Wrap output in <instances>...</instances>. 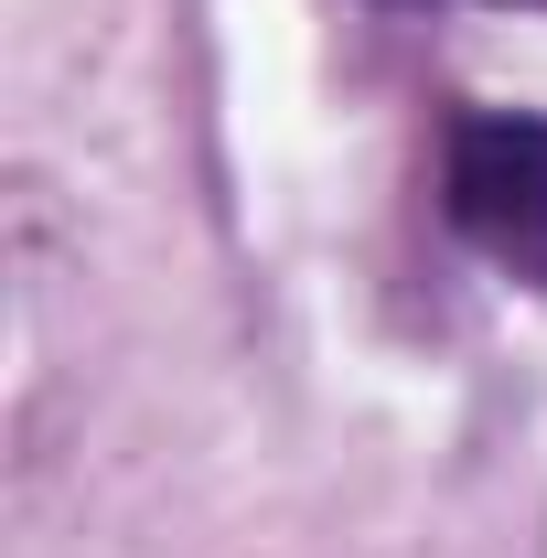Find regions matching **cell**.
I'll list each match as a JSON object with an SVG mask.
<instances>
[{
	"instance_id": "6da1fadb",
	"label": "cell",
	"mask_w": 547,
	"mask_h": 558,
	"mask_svg": "<svg viewBox=\"0 0 547 558\" xmlns=\"http://www.w3.org/2000/svg\"><path fill=\"white\" fill-rule=\"evenodd\" d=\"M440 215L483 269L547 290V119L537 108H462L440 140Z\"/></svg>"
},
{
	"instance_id": "7a4b0ae2",
	"label": "cell",
	"mask_w": 547,
	"mask_h": 558,
	"mask_svg": "<svg viewBox=\"0 0 547 558\" xmlns=\"http://www.w3.org/2000/svg\"><path fill=\"white\" fill-rule=\"evenodd\" d=\"M515 11H547V0H515Z\"/></svg>"
}]
</instances>
